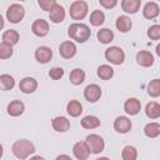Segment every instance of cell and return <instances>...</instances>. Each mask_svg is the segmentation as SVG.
Here are the masks:
<instances>
[{
  "instance_id": "1",
  "label": "cell",
  "mask_w": 160,
  "mask_h": 160,
  "mask_svg": "<svg viewBox=\"0 0 160 160\" xmlns=\"http://www.w3.org/2000/svg\"><path fill=\"white\" fill-rule=\"evenodd\" d=\"M69 36L78 41V42H85L90 35H91V30L88 25L81 24V22H74L69 26Z\"/></svg>"
},
{
  "instance_id": "2",
  "label": "cell",
  "mask_w": 160,
  "mask_h": 160,
  "mask_svg": "<svg viewBox=\"0 0 160 160\" xmlns=\"http://www.w3.org/2000/svg\"><path fill=\"white\" fill-rule=\"evenodd\" d=\"M35 151V146L30 140L21 139L14 142L12 145V152L19 159H26Z\"/></svg>"
},
{
  "instance_id": "3",
  "label": "cell",
  "mask_w": 160,
  "mask_h": 160,
  "mask_svg": "<svg viewBox=\"0 0 160 160\" xmlns=\"http://www.w3.org/2000/svg\"><path fill=\"white\" fill-rule=\"evenodd\" d=\"M88 4L82 0H76L70 5V16L74 20H82L88 15Z\"/></svg>"
},
{
  "instance_id": "4",
  "label": "cell",
  "mask_w": 160,
  "mask_h": 160,
  "mask_svg": "<svg viewBox=\"0 0 160 160\" xmlns=\"http://www.w3.org/2000/svg\"><path fill=\"white\" fill-rule=\"evenodd\" d=\"M105 59L109 62H111V64L120 65L125 60V54H124L121 48H119V46H110L105 51Z\"/></svg>"
},
{
  "instance_id": "5",
  "label": "cell",
  "mask_w": 160,
  "mask_h": 160,
  "mask_svg": "<svg viewBox=\"0 0 160 160\" xmlns=\"http://www.w3.org/2000/svg\"><path fill=\"white\" fill-rule=\"evenodd\" d=\"M25 15V9L20 4H12L6 10V19L11 24H18L22 20Z\"/></svg>"
},
{
  "instance_id": "6",
  "label": "cell",
  "mask_w": 160,
  "mask_h": 160,
  "mask_svg": "<svg viewBox=\"0 0 160 160\" xmlns=\"http://www.w3.org/2000/svg\"><path fill=\"white\" fill-rule=\"evenodd\" d=\"M85 142H86L90 152H94V154L101 152L104 150V146H105L104 139L100 135H98V134H90V135H88Z\"/></svg>"
},
{
  "instance_id": "7",
  "label": "cell",
  "mask_w": 160,
  "mask_h": 160,
  "mask_svg": "<svg viewBox=\"0 0 160 160\" xmlns=\"http://www.w3.org/2000/svg\"><path fill=\"white\" fill-rule=\"evenodd\" d=\"M84 96L90 102H96L101 96V89L96 84H90L84 90Z\"/></svg>"
},
{
  "instance_id": "8",
  "label": "cell",
  "mask_w": 160,
  "mask_h": 160,
  "mask_svg": "<svg viewBox=\"0 0 160 160\" xmlns=\"http://www.w3.org/2000/svg\"><path fill=\"white\" fill-rule=\"evenodd\" d=\"M59 52L64 59H71L76 54V45L72 41H64L59 46Z\"/></svg>"
},
{
  "instance_id": "9",
  "label": "cell",
  "mask_w": 160,
  "mask_h": 160,
  "mask_svg": "<svg viewBox=\"0 0 160 160\" xmlns=\"http://www.w3.org/2000/svg\"><path fill=\"white\" fill-rule=\"evenodd\" d=\"M72 152H74L75 158L79 160H85L90 155V150L85 141H78L72 148Z\"/></svg>"
},
{
  "instance_id": "10",
  "label": "cell",
  "mask_w": 160,
  "mask_h": 160,
  "mask_svg": "<svg viewBox=\"0 0 160 160\" xmlns=\"http://www.w3.org/2000/svg\"><path fill=\"white\" fill-rule=\"evenodd\" d=\"M31 30H32V32L36 35V36H45V35H48V32H49V24H48V21L46 20H44V19H38V20H35L34 22H32V26H31Z\"/></svg>"
},
{
  "instance_id": "11",
  "label": "cell",
  "mask_w": 160,
  "mask_h": 160,
  "mask_svg": "<svg viewBox=\"0 0 160 160\" xmlns=\"http://www.w3.org/2000/svg\"><path fill=\"white\" fill-rule=\"evenodd\" d=\"M49 18L54 24H59L65 19V10L61 5L55 4L50 10H49Z\"/></svg>"
},
{
  "instance_id": "12",
  "label": "cell",
  "mask_w": 160,
  "mask_h": 160,
  "mask_svg": "<svg viewBox=\"0 0 160 160\" xmlns=\"http://www.w3.org/2000/svg\"><path fill=\"white\" fill-rule=\"evenodd\" d=\"M114 129L120 132V134H125L131 129V121L129 118L126 116H119L115 119L114 121Z\"/></svg>"
},
{
  "instance_id": "13",
  "label": "cell",
  "mask_w": 160,
  "mask_h": 160,
  "mask_svg": "<svg viewBox=\"0 0 160 160\" xmlns=\"http://www.w3.org/2000/svg\"><path fill=\"white\" fill-rule=\"evenodd\" d=\"M51 56H52V51L48 46H40L35 50V59L41 64L49 62L51 60Z\"/></svg>"
},
{
  "instance_id": "14",
  "label": "cell",
  "mask_w": 160,
  "mask_h": 160,
  "mask_svg": "<svg viewBox=\"0 0 160 160\" xmlns=\"http://www.w3.org/2000/svg\"><path fill=\"white\" fill-rule=\"evenodd\" d=\"M19 88H20V90L22 91V92H25V94H31V92H34L36 89H38V81L34 79V78H24L21 81H20V84H19Z\"/></svg>"
},
{
  "instance_id": "15",
  "label": "cell",
  "mask_w": 160,
  "mask_h": 160,
  "mask_svg": "<svg viewBox=\"0 0 160 160\" xmlns=\"http://www.w3.org/2000/svg\"><path fill=\"white\" fill-rule=\"evenodd\" d=\"M136 61L140 66H144V68H148V66H151L154 64V56L150 51H146V50H141L136 54Z\"/></svg>"
},
{
  "instance_id": "16",
  "label": "cell",
  "mask_w": 160,
  "mask_h": 160,
  "mask_svg": "<svg viewBox=\"0 0 160 160\" xmlns=\"http://www.w3.org/2000/svg\"><path fill=\"white\" fill-rule=\"evenodd\" d=\"M140 109H141V104H140V101H139L138 99H135V98L128 99V100L125 101V104H124V110H125V112L129 114V115H136V114L140 111Z\"/></svg>"
},
{
  "instance_id": "17",
  "label": "cell",
  "mask_w": 160,
  "mask_h": 160,
  "mask_svg": "<svg viewBox=\"0 0 160 160\" xmlns=\"http://www.w3.org/2000/svg\"><path fill=\"white\" fill-rule=\"evenodd\" d=\"M52 128L55 131L65 132L70 128V121L65 116H56L52 119Z\"/></svg>"
},
{
  "instance_id": "18",
  "label": "cell",
  "mask_w": 160,
  "mask_h": 160,
  "mask_svg": "<svg viewBox=\"0 0 160 160\" xmlns=\"http://www.w3.org/2000/svg\"><path fill=\"white\" fill-rule=\"evenodd\" d=\"M159 11H160L159 5H158L156 2H154V1L148 2V4L144 6V9H142L144 18H146V19H149V20L155 19V18L159 15Z\"/></svg>"
},
{
  "instance_id": "19",
  "label": "cell",
  "mask_w": 160,
  "mask_h": 160,
  "mask_svg": "<svg viewBox=\"0 0 160 160\" xmlns=\"http://www.w3.org/2000/svg\"><path fill=\"white\" fill-rule=\"evenodd\" d=\"M141 5V0H122L121 1V9L125 12L135 14Z\"/></svg>"
},
{
  "instance_id": "20",
  "label": "cell",
  "mask_w": 160,
  "mask_h": 160,
  "mask_svg": "<svg viewBox=\"0 0 160 160\" xmlns=\"http://www.w3.org/2000/svg\"><path fill=\"white\" fill-rule=\"evenodd\" d=\"M24 104L20 100H14L8 105V114L11 116H19L24 112Z\"/></svg>"
},
{
  "instance_id": "21",
  "label": "cell",
  "mask_w": 160,
  "mask_h": 160,
  "mask_svg": "<svg viewBox=\"0 0 160 160\" xmlns=\"http://www.w3.org/2000/svg\"><path fill=\"white\" fill-rule=\"evenodd\" d=\"M66 111L70 116L76 118L82 112V105L78 100H70L66 105Z\"/></svg>"
},
{
  "instance_id": "22",
  "label": "cell",
  "mask_w": 160,
  "mask_h": 160,
  "mask_svg": "<svg viewBox=\"0 0 160 160\" xmlns=\"http://www.w3.org/2000/svg\"><path fill=\"white\" fill-rule=\"evenodd\" d=\"M131 25H132V22L130 20V18L126 15H121L116 19V28L121 32H128L131 29Z\"/></svg>"
},
{
  "instance_id": "23",
  "label": "cell",
  "mask_w": 160,
  "mask_h": 160,
  "mask_svg": "<svg viewBox=\"0 0 160 160\" xmlns=\"http://www.w3.org/2000/svg\"><path fill=\"white\" fill-rule=\"evenodd\" d=\"M100 124L101 122H100L99 118H96L94 115H86L81 120V126L84 129H96L100 126Z\"/></svg>"
},
{
  "instance_id": "24",
  "label": "cell",
  "mask_w": 160,
  "mask_h": 160,
  "mask_svg": "<svg viewBox=\"0 0 160 160\" xmlns=\"http://www.w3.org/2000/svg\"><path fill=\"white\" fill-rule=\"evenodd\" d=\"M145 112L150 119H158L160 116V105L156 101H150L146 104Z\"/></svg>"
},
{
  "instance_id": "25",
  "label": "cell",
  "mask_w": 160,
  "mask_h": 160,
  "mask_svg": "<svg viewBox=\"0 0 160 160\" xmlns=\"http://www.w3.org/2000/svg\"><path fill=\"white\" fill-rule=\"evenodd\" d=\"M144 132L148 138H158L160 135V124L159 122H149L144 128Z\"/></svg>"
},
{
  "instance_id": "26",
  "label": "cell",
  "mask_w": 160,
  "mask_h": 160,
  "mask_svg": "<svg viewBox=\"0 0 160 160\" xmlns=\"http://www.w3.org/2000/svg\"><path fill=\"white\" fill-rule=\"evenodd\" d=\"M15 86V80L11 75L9 74H2L0 75V89L1 90H11Z\"/></svg>"
},
{
  "instance_id": "27",
  "label": "cell",
  "mask_w": 160,
  "mask_h": 160,
  "mask_svg": "<svg viewBox=\"0 0 160 160\" xmlns=\"http://www.w3.org/2000/svg\"><path fill=\"white\" fill-rule=\"evenodd\" d=\"M2 41H4V42H8V44H10V45L18 44V41H19V32H18L16 30H12V29L6 30V31L2 34Z\"/></svg>"
},
{
  "instance_id": "28",
  "label": "cell",
  "mask_w": 160,
  "mask_h": 160,
  "mask_svg": "<svg viewBox=\"0 0 160 160\" xmlns=\"http://www.w3.org/2000/svg\"><path fill=\"white\" fill-rule=\"evenodd\" d=\"M114 39V32L109 29H101L98 31V40L102 44H110Z\"/></svg>"
},
{
  "instance_id": "29",
  "label": "cell",
  "mask_w": 160,
  "mask_h": 160,
  "mask_svg": "<svg viewBox=\"0 0 160 160\" xmlns=\"http://www.w3.org/2000/svg\"><path fill=\"white\" fill-rule=\"evenodd\" d=\"M114 75V69L110 65H100L98 68V76L102 80H109Z\"/></svg>"
},
{
  "instance_id": "30",
  "label": "cell",
  "mask_w": 160,
  "mask_h": 160,
  "mask_svg": "<svg viewBox=\"0 0 160 160\" xmlns=\"http://www.w3.org/2000/svg\"><path fill=\"white\" fill-rule=\"evenodd\" d=\"M85 80V72L81 69H74L70 72V81L74 85H80Z\"/></svg>"
},
{
  "instance_id": "31",
  "label": "cell",
  "mask_w": 160,
  "mask_h": 160,
  "mask_svg": "<svg viewBox=\"0 0 160 160\" xmlns=\"http://www.w3.org/2000/svg\"><path fill=\"white\" fill-rule=\"evenodd\" d=\"M105 20V15L101 10H94L90 14V24L94 26H100Z\"/></svg>"
},
{
  "instance_id": "32",
  "label": "cell",
  "mask_w": 160,
  "mask_h": 160,
  "mask_svg": "<svg viewBox=\"0 0 160 160\" xmlns=\"http://www.w3.org/2000/svg\"><path fill=\"white\" fill-rule=\"evenodd\" d=\"M148 92L152 98H158L160 95V80L159 79H154L152 81H150L148 86Z\"/></svg>"
},
{
  "instance_id": "33",
  "label": "cell",
  "mask_w": 160,
  "mask_h": 160,
  "mask_svg": "<svg viewBox=\"0 0 160 160\" xmlns=\"http://www.w3.org/2000/svg\"><path fill=\"white\" fill-rule=\"evenodd\" d=\"M121 158L124 160H135L138 158V151L134 146H125L121 152Z\"/></svg>"
},
{
  "instance_id": "34",
  "label": "cell",
  "mask_w": 160,
  "mask_h": 160,
  "mask_svg": "<svg viewBox=\"0 0 160 160\" xmlns=\"http://www.w3.org/2000/svg\"><path fill=\"white\" fill-rule=\"evenodd\" d=\"M11 55H12V45L2 41L0 44V59H9Z\"/></svg>"
},
{
  "instance_id": "35",
  "label": "cell",
  "mask_w": 160,
  "mask_h": 160,
  "mask_svg": "<svg viewBox=\"0 0 160 160\" xmlns=\"http://www.w3.org/2000/svg\"><path fill=\"white\" fill-rule=\"evenodd\" d=\"M148 36L151 40H159L160 39V26L159 25H152L148 30Z\"/></svg>"
},
{
  "instance_id": "36",
  "label": "cell",
  "mask_w": 160,
  "mask_h": 160,
  "mask_svg": "<svg viewBox=\"0 0 160 160\" xmlns=\"http://www.w3.org/2000/svg\"><path fill=\"white\" fill-rule=\"evenodd\" d=\"M62 75H64V70L61 68H52L49 71V76L54 80H59L60 78H62Z\"/></svg>"
},
{
  "instance_id": "37",
  "label": "cell",
  "mask_w": 160,
  "mask_h": 160,
  "mask_svg": "<svg viewBox=\"0 0 160 160\" xmlns=\"http://www.w3.org/2000/svg\"><path fill=\"white\" fill-rule=\"evenodd\" d=\"M38 2H39V6H40L42 10L49 11V10L56 4V0H38Z\"/></svg>"
},
{
  "instance_id": "38",
  "label": "cell",
  "mask_w": 160,
  "mask_h": 160,
  "mask_svg": "<svg viewBox=\"0 0 160 160\" xmlns=\"http://www.w3.org/2000/svg\"><path fill=\"white\" fill-rule=\"evenodd\" d=\"M99 2L105 9H112L118 4V0H99Z\"/></svg>"
},
{
  "instance_id": "39",
  "label": "cell",
  "mask_w": 160,
  "mask_h": 160,
  "mask_svg": "<svg viewBox=\"0 0 160 160\" xmlns=\"http://www.w3.org/2000/svg\"><path fill=\"white\" fill-rule=\"evenodd\" d=\"M4 28V19H2V16H1V14H0V30Z\"/></svg>"
},
{
  "instance_id": "40",
  "label": "cell",
  "mask_w": 160,
  "mask_h": 160,
  "mask_svg": "<svg viewBox=\"0 0 160 160\" xmlns=\"http://www.w3.org/2000/svg\"><path fill=\"white\" fill-rule=\"evenodd\" d=\"M156 52L160 55V45H158V46H156Z\"/></svg>"
},
{
  "instance_id": "41",
  "label": "cell",
  "mask_w": 160,
  "mask_h": 160,
  "mask_svg": "<svg viewBox=\"0 0 160 160\" xmlns=\"http://www.w3.org/2000/svg\"><path fill=\"white\" fill-rule=\"evenodd\" d=\"M2 156V145L0 144V158Z\"/></svg>"
},
{
  "instance_id": "42",
  "label": "cell",
  "mask_w": 160,
  "mask_h": 160,
  "mask_svg": "<svg viewBox=\"0 0 160 160\" xmlns=\"http://www.w3.org/2000/svg\"><path fill=\"white\" fill-rule=\"evenodd\" d=\"M20 1H24V0H20Z\"/></svg>"
}]
</instances>
